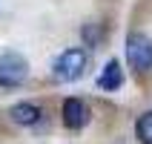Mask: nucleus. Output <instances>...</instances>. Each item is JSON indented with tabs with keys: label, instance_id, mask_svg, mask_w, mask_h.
Listing matches in <instances>:
<instances>
[{
	"label": "nucleus",
	"instance_id": "nucleus-3",
	"mask_svg": "<svg viewBox=\"0 0 152 144\" xmlns=\"http://www.w3.org/2000/svg\"><path fill=\"white\" fill-rule=\"evenodd\" d=\"M126 61H129V66L138 69V72L152 69V41L146 35L132 32L126 38Z\"/></svg>",
	"mask_w": 152,
	"mask_h": 144
},
{
	"label": "nucleus",
	"instance_id": "nucleus-2",
	"mask_svg": "<svg viewBox=\"0 0 152 144\" xmlns=\"http://www.w3.org/2000/svg\"><path fill=\"white\" fill-rule=\"evenodd\" d=\"M29 78V64L23 55L17 52H3L0 55V86L3 89H15Z\"/></svg>",
	"mask_w": 152,
	"mask_h": 144
},
{
	"label": "nucleus",
	"instance_id": "nucleus-1",
	"mask_svg": "<svg viewBox=\"0 0 152 144\" xmlns=\"http://www.w3.org/2000/svg\"><path fill=\"white\" fill-rule=\"evenodd\" d=\"M86 64H89L86 49L72 46V49H66V52H60V55H58L55 66H52V75L58 78V81H77V78H83Z\"/></svg>",
	"mask_w": 152,
	"mask_h": 144
},
{
	"label": "nucleus",
	"instance_id": "nucleus-4",
	"mask_svg": "<svg viewBox=\"0 0 152 144\" xmlns=\"http://www.w3.org/2000/svg\"><path fill=\"white\" fill-rule=\"evenodd\" d=\"M89 121V107L83 98H66L63 101V124L69 130H80Z\"/></svg>",
	"mask_w": 152,
	"mask_h": 144
},
{
	"label": "nucleus",
	"instance_id": "nucleus-6",
	"mask_svg": "<svg viewBox=\"0 0 152 144\" xmlns=\"http://www.w3.org/2000/svg\"><path fill=\"white\" fill-rule=\"evenodd\" d=\"M121 84H124L121 61H109V64L103 66V72L98 75V86H101V89H106V92H112V89H121Z\"/></svg>",
	"mask_w": 152,
	"mask_h": 144
},
{
	"label": "nucleus",
	"instance_id": "nucleus-7",
	"mask_svg": "<svg viewBox=\"0 0 152 144\" xmlns=\"http://www.w3.org/2000/svg\"><path fill=\"white\" fill-rule=\"evenodd\" d=\"M135 138L141 144H152V110H146L144 115H138V121H135Z\"/></svg>",
	"mask_w": 152,
	"mask_h": 144
},
{
	"label": "nucleus",
	"instance_id": "nucleus-5",
	"mask_svg": "<svg viewBox=\"0 0 152 144\" xmlns=\"http://www.w3.org/2000/svg\"><path fill=\"white\" fill-rule=\"evenodd\" d=\"M40 115H43L40 107L32 104V101H20V104H15V107L9 110V118L15 121V124H20V127H32V124H37Z\"/></svg>",
	"mask_w": 152,
	"mask_h": 144
}]
</instances>
